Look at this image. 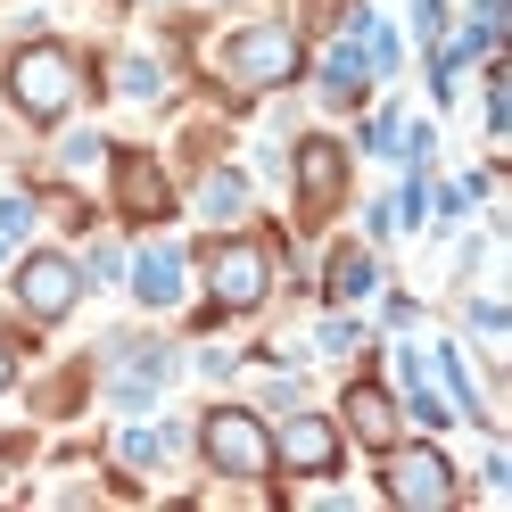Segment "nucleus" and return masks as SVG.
Returning a JSON list of instances; mask_svg holds the SVG:
<instances>
[{"label": "nucleus", "instance_id": "1", "mask_svg": "<svg viewBox=\"0 0 512 512\" xmlns=\"http://www.w3.org/2000/svg\"><path fill=\"white\" fill-rule=\"evenodd\" d=\"M9 100L34 116V124H58V116L75 108V58L58 50V42L17 50V58H9Z\"/></svg>", "mask_w": 512, "mask_h": 512}, {"label": "nucleus", "instance_id": "2", "mask_svg": "<svg viewBox=\"0 0 512 512\" xmlns=\"http://www.w3.org/2000/svg\"><path fill=\"white\" fill-rule=\"evenodd\" d=\"M199 446H207V463L223 479H265L273 471V430L256 422V413H240V405H215L199 422Z\"/></svg>", "mask_w": 512, "mask_h": 512}, {"label": "nucleus", "instance_id": "3", "mask_svg": "<svg viewBox=\"0 0 512 512\" xmlns=\"http://www.w3.org/2000/svg\"><path fill=\"white\" fill-rule=\"evenodd\" d=\"M298 34L290 25H240L232 42H223V75H232L240 91H273V83H290L298 75Z\"/></svg>", "mask_w": 512, "mask_h": 512}, {"label": "nucleus", "instance_id": "4", "mask_svg": "<svg viewBox=\"0 0 512 512\" xmlns=\"http://www.w3.org/2000/svg\"><path fill=\"white\" fill-rule=\"evenodd\" d=\"M380 488H389V504H405V512H446L455 471H446L438 446H397L389 438V455H380Z\"/></svg>", "mask_w": 512, "mask_h": 512}, {"label": "nucleus", "instance_id": "5", "mask_svg": "<svg viewBox=\"0 0 512 512\" xmlns=\"http://www.w3.org/2000/svg\"><path fill=\"white\" fill-rule=\"evenodd\" d=\"M265 290H273V265H265V248H256V240H215L207 248V298L223 314L265 306Z\"/></svg>", "mask_w": 512, "mask_h": 512}, {"label": "nucleus", "instance_id": "6", "mask_svg": "<svg viewBox=\"0 0 512 512\" xmlns=\"http://www.w3.org/2000/svg\"><path fill=\"white\" fill-rule=\"evenodd\" d=\"M75 298H83V265H67V256H25L17 265V306L34 314V323H58V314H75Z\"/></svg>", "mask_w": 512, "mask_h": 512}, {"label": "nucleus", "instance_id": "7", "mask_svg": "<svg viewBox=\"0 0 512 512\" xmlns=\"http://www.w3.org/2000/svg\"><path fill=\"white\" fill-rule=\"evenodd\" d=\"M116 207L133 215V223H157V215L174 207L166 166H157V157H141V149H124V157H116Z\"/></svg>", "mask_w": 512, "mask_h": 512}, {"label": "nucleus", "instance_id": "8", "mask_svg": "<svg viewBox=\"0 0 512 512\" xmlns=\"http://www.w3.org/2000/svg\"><path fill=\"white\" fill-rule=\"evenodd\" d=\"M273 463H290V471H306V479H323V471H339V430L323 422V413H298V422H281Z\"/></svg>", "mask_w": 512, "mask_h": 512}, {"label": "nucleus", "instance_id": "9", "mask_svg": "<svg viewBox=\"0 0 512 512\" xmlns=\"http://www.w3.org/2000/svg\"><path fill=\"white\" fill-rule=\"evenodd\" d=\"M298 190H306L314 215L339 207V190H347V149H339V141H306V149H298Z\"/></svg>", "mask_w": 512, "mask_h": 512}, {"label": "nucleus", "instance_id": "10", "mask_svg": "<svg viewBox=\"0 0 512 512\" xmlns=\"http://www.w3.org/2000/svg\"><path fill=\"white\" fill-rule=\"evenodd\" d=\"M116 380H108V389H116V405H149L157 397V380H166V347H141V339H124L116 347Z\"/></svg>", "mask_w": 512, "mask_h": 512}, {"label": "nucleus", "instance_id": "11", "mask_svg": "<svg viewBox=\"0 0 512 512\" xmlns=\"http://www.w3.org/2000/svg\"><path fill=\"white\" fill-rule=\"evenodd\" d=\"M347 430H356L364 446H389V438H397V405H389V389L356 380V389H347Z\"/></svg>", "mask_w": 512, "mask_h": 512}, {"label": "nucleus", "instance_id": "12", "mask_svg": "<svg viewBox=\"0 0 512 512\" xmlns=\"http://www.w3.org/2000/svg\"><path fill=\"white\" fill-rule=\"evenodd\" d=\"M141 298H149V306H174V298H182V256H174V248H149V256H141Z\"/></svg>", "mask_w": 512, "mask_h": 512}, {"label": "nucleus", "instance_id": "13", "mask_svg": "<svg viewBox=\"0 0 512 512\" xmlns=\"http://www.w3.org/2000/svg\"><path fill=\"white\" fill-rule=\"evenodd\" d=\"M364 290H372V256H364V248H347L339 265H331V298H364Z\"/></svg>", "mask_w": 512, "mask_h": 512}, {"label": "nucleus", "instance_id": "14", "mask_svg": "<svg viewBox=\"0 0 512 512\" xmlns=\"http://www.w3.org/2000/svg\"><path fill=\"white\" fill-rule=\"evenodd\" d=\"M157 455H174V430H166V438H157V430H133V438H124V463H157Z\"/></svg>", "mask_w": 512, "mask_h": 512}, {"label": "nucleus", "instance_id": "15", "mask_svg": "<svg viewBox=\"0 0 512 512\" xmlns=\"http://www.w3.org/2000/svg\"><path fill=\"white\" fill-rule=\"evenodd\" d=\"M240 199H248L240 174H215V182H207V207H215V215H240Z\"/></svg>", "mask_w": 512, "mask_h": 512}, {"label": "nucleus", "instance_id": "16", "mask_svg": "<svg viewBox=\"0 0 512 512\" xmlns=\"http://www.w3.org/2000/svg\"><path fill=\"white\" fill-rule=\"evenodd\" d=\"M116 83H124V91H157V67H149V58H124Z\"/></svg>", "mask_w": 512, "mask_h": 512}, {"label": "nucleus", "instance_id": "17", "mask_svg": "<svg viewBox=\"0 0 512 512\" xmlns=\"http://www.w3.org/2000/svg\"><path fill=\"white\" fill-rule=\"evenodd\" d=\"M339 17H356V0H306V25H339Z\"/></svg>", "mask_w": 512, "mask_h": 512}, {"label": "nucleus", "instance_id": "18", "mask_svg": "<svg viewBox=\"0 0 512 512\" xmlns=\"http://www.w3.org/2000/svg\"><path fill=\"white\" fill-rule=\"evenodd\" d=\"M9 380H17V364H9V347H0V389H9Z\"/></svg>", "mask_w": 512, "mask_h": 512}]
</instances>
